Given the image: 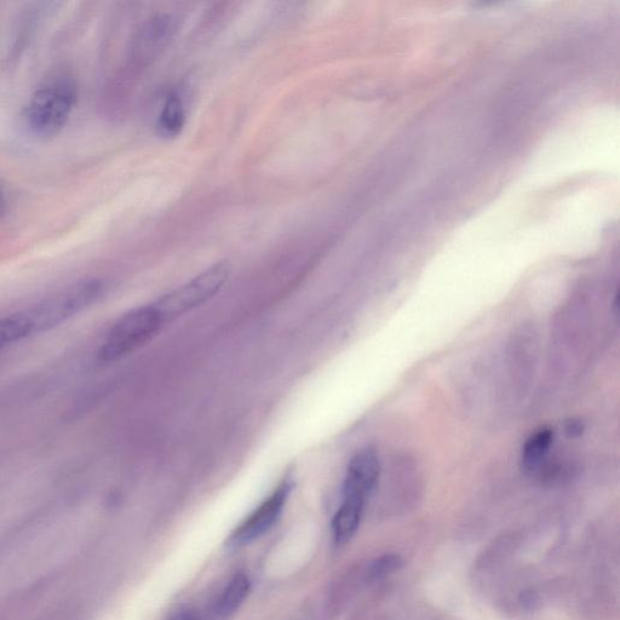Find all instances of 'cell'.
<instances>
[{
    "mask_svg": "<svg viewBox=\"0 0 620 620\" xmlns=\"http://www.w3.org/2000/svg\"><path fill=\"white\" fill-rule=\"evenodd\" d=\"M78 101V84L68 71H55L34 91L25 111V122L34 136L59 135Z\"/></svg>",
    "mask_w": 620,
    "mask_h": 620,
    "instance_id": "obj_1",
    "label": "cell"
},
{
    "mask_svg": "<svg viewBox=\"0 0 620 620\" xmlns=\"http://www.w3.org/2000/svg\"><path fill=\"white\" fill-rule=\"evenodd\" d=\"M103 292L100 280L90 279L66 287L26 310L33 335L43 334L66 323L99 300Z\"/></svg>",
    "mask_w": 620,
    "mask_h": 620,
    "instance_id": "obj_2",
    "label": "cell"
},
{
    "mask_svg": "<svg viewBox=\"0 0 620 620\" xmlns=\"http://www.w3.org/2000/svg\"><path fill=\"white\" fill-rule=\"evenodd\" d=\"M165 324L154 304L132 309L114 324L97 357L102 363L122 359L151 341Z\"/></svg>",
    "mask_w": 620,
    "mask_h": 620,
    "instance_id": "obj_3",
    "label": "cell"
},
{
    "mask_svg": "<svg viewBox=\"0 0 620 620\" xmlns=\"http://www.w3.org/2000/svg\"><path fill=\"white\" fill-rule=\"evenodd\" d=\"M231 273V264L226 261L218 262L186 284L160 297L153 303L154 307L162 315L165 323H168L209 302L226 285Z\"/></svg>",
    "mask_w": 620,
    "mask_h": 620,
    "instance_id": "obj_4",
    "label": "cell"
},
{
    "mask_svg": "<svg viewBox=\"0 0 620 620\" xmlns=\"http://www.w3.org/2000/svg\"><path fill=\"white\" fill-rule=\"evenodd\" d=\"M292 489H294V479L287 475L277 489L235 528L229 537V545L243 547V545L255 542L256 539L266 535L283 514Z\"/></svg>",
    "mask_w": 620,
    "mask_h": 620,
    "instance_id": "obj_5",
    "label": "cell"
},
{
    "mask_svg": "<svg viewBox=\"0 0 620 620\" xmlns=\"http://www.w3.org/2000/svg\"><path fill=\"white\" fill-rule=\"evenodd\" d=\"M381 461L371 447L355 453L350 459L343 482V501L366 505L378 486Z\"/></svg>",
    "mask_w": 620,
    "mask_h": 620,
    "instance_id": "obj_6",
    "label": "cell"
},
{
    "mask_svg": "<svg viewBox=\"0 0 620 620\" xmlns=\"http://www.w3.org/2000/svg\"><path fill=\"white\" fill-rule=\"evenodd\" d=\"M176 31V21L171 15L159 14L149 19L136 37L134 56L141 63H149L168 47Z\"/></svg>",
    "mask_w": 620,
    "mask_h": 620,
    "instance_id": "obj_7",
    "label": "cell"
},
{
    "mask_svg": "<svg viewBox=\"0 0 620 620\" xmlns=\"http://www.w3.org/2000/svg\"><path fill=\"white\" fill-rule=\"evenodd\" d=\"M364 512L365 505L342 501L332 520V536L337 545L347 544L357 535Z\"/></svg>",
    "mask_w": 620,
    "mask_h": 620,
    "instance_id": "obj_8",
    "label": "cell"
},
{
    "mask_svg": "<svg viewBox=\"0 0 620 620\" xmlns=\"http://www.w3.org/2000/svg\"><path fill=\"white\" fill-rule=\"evenodd\" d=\"M555 433L549 427H543L536 430L522 447L521 463L522 469L527 473H535L541 468L545 457L554 444Z\"/></svg>",
    "mask_w": 620,
    "mask_h": 620,
    "instance_id": "obj_9",
    "label": "cell"
},
{
    "mask_svg": "<svg viewBox=\"0 0 620 620\" xmlns=\"http://www.w3.org/2000/svg\"><path fill=\"white\" fill-rule=\"evenodd\" d=\"M187 112L185 101L179 93H171L159 113L157 130L165 139H174L185 128Z\"/></svg>",
    "mask_w": 620,
    "mask_h": 620,
    "instance_id": "obj_10",
    "label": "cell"
},
{
    "mask_svg": "<svg viewBox=\"0 0 620 620\" xmlns=\"http://www.w3.org/2000/svg\"><path fill=\"white\" fill-rule=\"evenodd\" d=\"M251 591L250 578L245 573H237L222 590L216 602V613L222 618L237 612Z\"/></svg>",
    "mask_w": 620,
    "mask_h": 620,
    "instance_id": "obj_11",
    "label": "cell"
},
{
    "mask_svg": "<svg viewBox=\"0 0 620 620\" xmlns=\"http://www.w3.org/2000/svg\"><path fill=\"white\" fill-rule=\"evenodd\" d=\"M32 335V324L26 310L0 319V352Z\"/></svg>",
    "mask_w": 620,
    "mask_h": 620,
    "instance_id": "obj_12",
    "label": "cell"
},
{
    "mask_svg": "<svg viewBox=\"0 0 620 620\" xmlns=\"http://www.w3.org/2000/svg\"><path fill=\"white\" fill-rule=\"evenodd\" d=\"M405 565L403 556L394 553H387L373 559L365 564V576L367 584L383 581V579L399 572Z\"/></svg>",
    "mask_w": 620,
    "mask_h": 620,
    "instance_id": "obj_13",
    "label": "cell"
},
{
    "mask_svg": "<svg viewBox=\"0 0 620 620\" xmlns=\"http://www.w3.org/2000/svg\"><path fill=\"white\" fill-rule=\"evenodd\" d=\"M520 601L522 606L527 608V610H532V608L537 607L539 596L536 591H525V593H522Z\"/></svg>",
    "mask_w": 620,
    "mask_h": 620,
    "instance_id": "obj_14",
    "label": "cell"
},
{
    "mask_svg": "<svg viewBox=\"0 0 620 620\" xmlns=\"http://www.w3.org/2000/svg\"><path fill=\"white\" fill-rule=\"evenodd\" d=\"M566 434L570 435L571 438H577V436H581L584 432V426L581 421L578 419H571V421L566 422L565 424Z\"/></svg>",
    "mask_w": 620,
    "mask_h": 620,
    "instance_id": "obj_15",
    "label": "cell"
},
{
    "mask_svg": "<svg viewBox=\"0 0 620 620\" xmlns=\"http://www.w3.org/2000/svg\"><path fill=\"white\" fill-rule=\"evenodd\" d=\"M8 194L5 192V189L0 186V220L7 215L8 212Z\"/></svg>",
    "mask_w": 620,
    "mask_h": 620,
    "instance_id": "obj_16",
    "label": "cell"
},
{
    "mask_svg": "<svg viewBox=\"0 0 620 620\" xmlns=\"http://www.w3.org/2000/svg\"><path fill=\"white\" fill-rule=\"evenodd\" d=\"M169 620H198L191 611H182L174 614Z\"/></svg>",
    "mask_w": 620,
    "mask_h": 620,
    "instance_id": "obj_17",
    "label": "cell"
}]
</instances>
